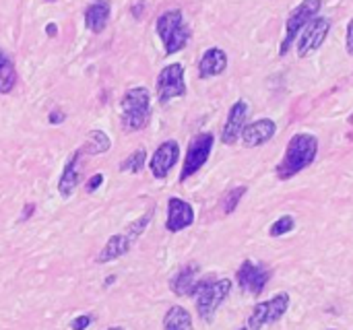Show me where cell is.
<instances>
[{
	"instance_id": "obj_28",
	"label": "cell",
	"mask_w": 353,
	"mask_h": 330,
	"mask_svg": "<svg viewBox=\"0 0 353 330\" xmlns=\"http://www.w3.org/2000/svg\"><path fill=\"white\" fill-rule=\"evenodd\" d=\"M101 184H103V174H95V176H91V180L85 184V190H87V192H95Z\"/></svg>"
},
{
	"instance_id": "obj_5",
	"label": "cell",
	"mask_w": 353,
	"mask_h": 330,
	"mask_svg": "<svg viewBox=\"0 0 353 330\" xmlns=\"http://www.w3.org/2000/svg\"><path fill=\"white\" fill-rule=\"evenodd\" d=\"M290 304H292V298L290 293L281 291L277 296H273L271 300L267 302H261L252 308L250 316H248V330H263L267 324H275L279 322L285 312L290 310Z\"/></svg>"
},
{
	"instance_id": "obj_7",
	"label": "cell",
	"mask_w": 353,
	"mask_h": 330,
	"mask_svg": "<svg viewBox=\"0 0 353 330\" xmlns=\"http://www.w3.org/2000/svg\"><path fill=\"white\" fill-rule=\"evenodd\" d=\"M157 99L159 103H168L176 97H184L186 95V81H184V66L180 62L168 64L165 68H161V72L157 74Z\"/></svg>"
},
{
	"instance_id": "obj_16",
	"label": "cell",
	"mask_w": 353,
	"mask_h": 330,
	"mask_svg": "<svg viewBox=\"0 0 353 330\" xmlns=\"http://www.w3.org/2000/svg\"><path fill=\"white\" fill-rule=\"evenodd\" d=\"M228 68V54L221 48H209L199 60V76L211 79L223 74Z\"/></svg>"
},
{
	"instance_id": "obj_26",
	"label": "cell",
	"mask_w": 353,
	"mask_h": 330,
	"mask_svg": "<svg viewBox=\"0 0 353 330\" xmlns=\"http://www.w3.org/2000/svg\"><path fill=\"white\" fill-rule=\"evenodd\" d=\"M151 219H153V211L145 213V215H143V217H141L139 221H134V223L130 225V229L126 231V236H128V238H130L132 242H137V240H139V236H141V234L145 231V227H147V225L151 223Z\"/></svg>"
},
{
	"instance_id": "obj_22",
	"label": "cell",
	"mask_w": 353,
	"mask_h": 330,
	"mask_svg": "<svg viewBox=\"0 0 353 330\" xmlns=\"http://www.w3.org/2000/svg\"><path fill=\"white\" fill-rule=\"evenodd\" d=\"M110 136L103 132V130H91L87 134V143L81 147L83 155H99V153H105L110 149Z\"/></svg>"
},
{
	"instance_id": "obj_8",
	"label": "cell",
	"mask_w": 353,
	"mask_h": 330,
	"mask_svg": "<svg viewBox=\"0 0 353 330\" xmlns=\"http://www.w3.org/2000/svg\"><path fill=\"white\" fill-rule=\"evenodd\" d=\"M213 134L211 132H201L196 134L190 145H188V151H186V159H184V165H182V174H180V182H186L190 176H194L209 159L211 151H213Z\"/></svg>"
},
{
	"instance_id": "obj_29",
	"label": "cell",
	"mask_w": 353,
	"mask_h": 330,
	"mask_svg": "<svg viewBox=\"0 0 353 330\" xmlns=\"http://www.w3.org/2000/svg\"><path fill=\"white\" fill-rule=\"evenodd\" d=\"M64 120H66V114H64L62 110H52V112L48 114V122L54 124V126H56V124H62Z\"/></svg>"
},
{
	"instance_id": "obj_10",
	"label": "cell",
	"mask_w": 353,
	"mask_h": 330,
	"mask_svg": "<svg viewBox=\"0 0 353 330\" xmlns=\"http://www.w3.org/2000/svg\"><path fill=\"white\" fill-rule=\"evenodd\" d=\"M329 31H331V21H329L327 17H314V19L302 29V33H300L298 56H300V58H306V56H310L312 52H316V50L325 43Z\"/></svg>"
},
{
	"instance_id": "obj_15",
	"label": "cell",
	"mask_w": 353,
	"mask_h": 330,
	"mask_svg": "<svg viewBox=\"0 0 353 330\" xmlns=\"http://www.w3.org/2000/svg\"><path fill=\"white\" fill-rule=\"evenodd\" d=\"M277 132V124L269 118H261L252 124H246L244 130H242V143L244 147L248 149H254V147H261L265 143H269Z\"/></svg>"
},
{
	"instance_id": "obj_25",
	"label": "cell",
	"mask_w": 353,
	"mask_h": 330,
	"mask_svg": "<svg viewBox=\"0 0 353 330\" xmlns=\"http://www.w3.org/2000/svg\"><path fill=\"white\" fill-rule=\"evenodd\" d=\"M294 225H296L294 217H292V215H283V217H279V219L269 227V236H271V238H281V236L290 234V231L294 229Z\"/></svg>"
},
{
	"instance_id": "obj_3",
	"label": "cell",
	"mask_w": 353,
	"mask_h": 330,
	"mask_svg": "<svg viewBox=\"0 0 353 330\" xmlns=\"http://www.w3.org/2000/svg\"><path fill=\"white\" fill-rule=\"evenodd\" d=\"M155 29H157V35L163 43V50L168 56L172 54H178L180 50L186 48V43L190 41V27L186 25L184 21V14L182 10L178 8H172V10H165L157 17V23H155Z\"/></svg>"
},
{
	"instance_id": "obj_23",
	"label": "cell",
	"mask_w": 353,
	"mask_h": 330,
	"mask_svg": "<svg viewBox=\"0 0 353 330\" xmlns=\"http://www.w3.org/2000/svg\"><path fill=\"white\" fill-rule=\"evenodd\" d=\"M147 163V153L145 149H139L134 153H130L122 163H120V172H130V174H141L143 167Z\"/></svg>"
},
{
	"instance_id": "obj_6",
	"label": "cell",
	"mask_w": 353,
	"mask_h": 330,
	"mask_svg": "<svg viewBox=\"0 0 353 330\" xmlns=\"http://www.w3.org/2000/svg\"><path fill=\"white\" fill-rule=\"evenodd\" d=\"M323 6V0H302L288 17V23H285V37L281 41V48H279V54L285 56L292 48V43L296 41V37L302 33V29L316 17V12L321 10Z\"/></svg>"
},
{
	"instance_id": "obj_34",
	"label": "cell",
	"mask_w": 353,
	"mask_h": 330,
	"mask_svg": "<svg viewBox=\"0 0 353 330\" xmlns=\"http://www.w3.org/2000/svg\"><path fill=\"white\" fill-rule=\"evenodd\" d=\"M46 2H56V0H46Z\"/></svg>"
},
{
	"instance_id": "obj_19",
	"label": "cell",
	"mask_w": 353,
	"mask_h": 330,
	"mask_svg": "<svg viewBox=\"0 0 353 330\" xmlns=\"http://www.w3.org/2000/svg\"><path fill=\"white\" fill-rule=\"evenodd\" d=\"M132 240L126 236V234H118V236H112L108 242H105V246H103V250L97 254V262L99 265H105V262H112V260H116V258H120V256H124L130 248H132Z\"/></svg>"
},
{
	"instance_id": "obj_13",
	"label": "cell",
	"mask_w": 353,
	"mask_h": 330,
	"mask_svg": "<svg viewBox=\"0 0 353 330\" xmlns=\"http://www.w3.org/2000/svg\"><path fill=\"white\" fill-rule=\"evenodd\" d=\"M194 223V209L190 203L172 196L168 200V221H165V229L170 234H178L186 227H190Z\"/></svg>"
},
{
	"instance_id": "obj_1",
	"label": "cell",
	"mask_w": 353,
	"mask_h": 330,
	"mask_svg": "<svg viewBox=\"0 0 353 330\" xmlns=\"http://www.w3.org/2000/svg\"><path fill=\"white\" fill-rule=\"evenodd\" d=\"M319 153V138L308 132L294 134L281 163L277 165V178L279 180H292L300 172L312 165Z\"/></svg>"
},
{
	"instance_id": "obj_31",
	"label": "cell",
	"mask_w": 353,
	"mask_h": 330,
	"mask_svg": "<svg viewBox=\"0 0 353 330\" xmlns=\"http://www.w3.org/2000/svg\"><path fill=\"white\" fill-rule=\"evenodd\" d=\"M35 213V205H31V203H27L25 207H23V215H21V221H27L31 215Z\"/></svg>"
},
{
	"instance_id": "obj_27",
	"label": "cell",
	"mask_w": 353,
	"mask_h": 330,
	"mask_svg": "<svg viewBox=\"0 0 353 330\" xmlns=\"http://www.w3.org/2000/svg\"><path fill=\"white\" fill-rule=\"evenodd\" d=\"M89 324H91V316H77L72 322H70V330H85L89 329Z\"/></svg>"
},
{
	"instance_id": "obj_30",
	"label": "cell",
	"mask_w": 353,
	"mask_h": 330,
	"mask_svg": "<svg viewBox=\"0 0 353 330\" xmlns=\"http://www.w3.org/2000/svg\"><path fill=\"white\" fill-rule=\"evenodd\" d=\"M347 54H352L353 56V19L350 21V25H347Z\"/></svg>"
},
{
	"instance_id": "obj_14",
	"label": "cell",
	"mask_w": 353,
	"mask_h": 330,
	"mask_svg": "<svg viewBox=\"0 0 353 330\" xmlns=\"http://www.w3.org/2000/svg\"><path fill=\"white\" fill-rule=\"evenodd\" d=\"M201 283V267L196 262L184 265L170 281V289L178 296V298H194L196 289Z\"/></svg>"
},
{
	"instance_id": "obj_24",
	"label": "cell",
	"mask_w": 353,
	"mask_h": 330,
	"mask_svg": "<svg viewBox=\"0 0 353 330\" xmlns=\"http://www.w3.org/2000/svg\"><path fill=\"white\" fill-rule=\"evenodd\" d=\"M244 194H246V186H236V188H232V190L223 196V213H225V215L234 213V211L238 209L240 200L244 198Z\"/></svg>"
},
{
	"instance_id": "obj_33",
	"label": "cell",
	"mask_w": 353,
	"mask_h": 330,
	"mask_svg": "<svg viewBox=\"0 0 353 330\" xmlns=\"http://www.w3.org/2000/svg\"><path fill=\"white\" fill-rule=\"evenodd\" d=\"M108 330H124L122 327H112V329H108Z\"/></svg>"
},
{
	"instance_id": "obj_4",
	"label": "cell",
	"mask_w": 353,
	"mask_h": 330,
	"mask_svg": "<svg viewBox=\"0 0 353 330\" xmlns=\"http://www.w3.org/2000/svg\"><path fill=\"white\" fill-rule=\"evenodd\" d=\"M232 291L230 279H201L199 289L194 293L196 300V312L205 322H211L221 308V304L228 300Z\"/></svg>"
},
{
	"instance_id": "obj_9",
	"label": "cell",
	"mask_w": 353,
	"mask_h": 330,
	"mask_svg": "<svg viewBox=\"0 0 353 330\" xmlns=\"http://www.w3.org/2000/svg\"><path fill=\"white\" fill-rule=\"evenodd\" d=\"M271 275L273 273L265 265H256L246 258L236 273V281L242 291H246L250 296H261L265 291L267 283L271 281Z\"/></svg>"
},
{
	"instance_id": "obj_17",
	"label": "cell",
	"mask_w": 353,
	"mask_h": 330,
	"mask_svg": "<svg viewBox=\"0 0 353 330\" xmlns=\"http://www.w3.org/2000/svg\"><path fill=\"white\" fill-rule=\"evenodd\" d=\"M81 155H83V151L79 149V151H74L68 159H66V165H64V172H62V176H60V182H58V192H60V196L62 198H68L70 194H72V190L79 186V182H81V174H79V159H81Z\"/></svg>"
},
{
	"instance_id": "obj_32",
	"label": "cell",
	"mask_w": 353,
	"mask_h": 330,
	"mask_svg": "<svg viewBox=\"0 0 353 330\" xmlns=\"http://www.w3.org/2000/svg\"><path fill=\"white\" fill-rule=\"evenodd\" d=\"M56 31H58V29H56V23L46 25V33H48V35H52V37H54V35H56Z\"/></svg>"
},
{
	"instance_id": "obj_20",
	"label": "cell",
	"mask_w": 353,
	"mask_h": 330,
	"mask_svg": "<svg viewBox=\"0 0 353 330\" xmlns=\"http://www.w3.org/2000/svg\"><path fill=\"white\" fill-rule=\"evenodd\" d=\"M163 330H192V316L182 306H172L163 316Z\"/></svg>"
},
{
	"instance_id": "obj_21",
	"label": "cell",
	"mask_w": 353,
	"mask_h": 330,
	"mask_svg": "<svg viewBox=\"0 0 353 330\" xmlns=\"http://www.w3.org/2000/svg\"><path fill=\"white\" fill-rule=\"evenodd\" d=\"M17 85V68L10 56L0 48V95H8Z\"/></svg>"
},
{
	"instance_id": "obj_18",
	"label": "cell",
	"mask_w": 353,
	"mask_h": 330,
	"mask_svg": "<svg viewBox=\"0 0 353 330\" xmlns=\"http://www.w3.org/2000/svg\"><path fill=\"white\" fill-rule=\"evenodd\" d=\"M110 12H112V6L108 0H97L93 4H89L85 8V27L91 33H101L108 27Z\"/></svg>"
},
{
	"instance_id": "obj_12",
	"label": "cell",
	"mask_w": 353,
	"mask_h": 330,
	"mask_svg": "<svg viewBox=\"0 0 353 330\" xmlns=\"http://www.w3.org/2000/svg\"><path fill=\"white\" fill-rule=\"evenodd\" d=\"M246 118H248V103L244 99L236 101L230 107L228 120L221 128V141L223 145H236L242 136V130L246 126Z\"/></svg>"
},
{
	"instance_id": "obj_11",
	"label": "cell",
	"mask_w": 353,
	"mask_h": 330,
	"mask_svg": "<svg viewBox=\"0 0 353 330\" xmlns=\"http://www.w3.org/2000/svg\"><path fill=\"white\" fill-rule=\"evenodd\" d=\"M178 159H180V145L176 141L161 143L149 159V169H151L153 178H157V180L168 178V174L174 169Z\"/></svg>"
},
{
	"instance_id": "obj_35",
	"label": "cell",
	"mask_w": 353,
	"mask_h": 330,
	"mask_svg": "<svg viewBox=\"0 0 353 330\" xmlns=\"http://www.w3.org/2000/svg\"><path fill=\"white\" fill-rule=\"evenodd\" d=\"M240 330H248V329H240Z\"/></svg>"
},
{
	"instance_id": "obj_2",
	"label": "cell",
	"mask_w": 353,
	"mask_h": 330,
	"mask_svg": "<svg viewBox=\"0 0 353 330\" xmlns=\"http://www.w3.org/2000/svg\"><path fill=\"white\" fill-rule=\"evenodd\" d=\"M151 120V93L147 87H132L120 99V122L126 132L147 128Z\"/></svg>"
}]
</instances>
